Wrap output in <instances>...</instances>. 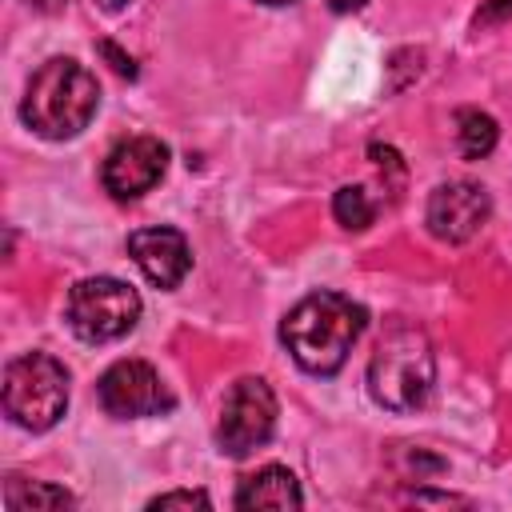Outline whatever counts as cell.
Segmentation results:
<instances>
[{"label":"cell","mask_w":512,"mask_h":512,"mask_svg":"<svg viewBox=\"0 0 512 512\" xmlns=\"http://www.w3.org/2000/svg\"><path fill=\"white\" fill-rule=\"evenodd\" d=\"M364 324H368V312L356 300H348L340 292H312L284 316L280 340L304 372L332 376L344 368Z\"/></svg>","instance_id":"cell-1"},{"label":"cell","mask_w":512,"mask_h":512,"mask_svg":"<svg viewBox=\"0 0 512 512\" xmlns=\"http://www.w3.org/2000/svg\"><path fill=\"white\" fill-rule=\"evenodd\" d=\"M96 108H100L96 76L84 64H76L68 56H56V60L40 64V72L28 80L20 116L44 140H72L88 128Z\"/></svg>","instance_id":"cell-2"},{"label":"cell","mask_w":512,"mask_h":512,"mask_svg":"<svg viewBox=\"0 0 512 512\" xmlns=\"http://www.w3.org/2000/svg\"><path fill=\"white\" fill-rule=\"evenodd\" d=\"M436 356L428 336L416 324H392L372 360H368V392L388 412H412L432 396Z\"/></svg>","instance_id":"cell-3"},{"label":"cell","mask_w":512,"mask_h":512,"mask_svg":"<svg viewBox=\"0 0 512 512\" xmlns=\"http://www.w3.org/2000/svg\"><path fill=\"white\" fill-rule=\"evenodd\" d=\"M68 408V372L48 352L16 356L4 368V412L28 432H48Z\"/></svg>","instance_id":"cell-4"},{"label":"cell","mask_w":512,"mask_h":512,"mask_svg":"<svg viewBox=\"0 0 512 512\" xmlns=\"http://www.w3.org/2000/svg\"><path fill=\"white\" fill-rule=\"evenodd\" d=\"M136 320H140V296L124 280L92 276L68 292V328L84 344L120 340L136 328Z\"/></svg>","instance_id":"cell-5"},{"label":"cell","mask_w":512,"mask_h":512,"mask_svg":"<svg viewBox=\"0 0 512 512\" xmlns=\"http://www.w3.org/2000/svg\"><path fill=\"white\" fill-rule=\"evenodd\" d=\"M272 428H276V396H272L268 380H260V376L236 380L220 404L216 444L228 456H248L260 444H268Z\"/></svg>","instance_id":"cell-6"},{"label":"cell","mask_w":512,"mask_h":512,"mask_svg":"<svg viewBox=\"0 0 512 512\" xmlns=\"http://www.w3.org/2000/svg\"><path fill=\"white\" fill-rule=\"evenodd\" d=\"M100 408L116 420H140V416H160L172 408V392L164 388L160 372L144 360H116L100 384Z\"/></svg>","instance_id":"cell-7"},{"label":"cell","mask_w":512,"mask_h":512,"mask_svg":"<svg viewBox=\"0 0 512 512\" xmlns=\"http://www.w3.org/2000/svg\"><path fill=\"white\" fill-rule=\"evenodd\" d=\"M164 168H168V144H160L156 136H132L104 156L100 180L116 200H136L160 184Z\"/></svg>","instance_id":"cell-8"},{"label":"cell","mask_w":512,"mask_h":512,"mask_svg":"<svg viewBox=\"0 0 512 512\" xmlns=\"http://www.w3.org/2000/svg\"><path fill=\"white\" fill-rule=\"evenodd\" d=\"M492 212V200L472 180H448L428 196V232L448 244L472 240Z\"/></svg>","instance_id":"cell-9"},{"label":"cell","mask_w":512,"mask_h":512,"mask_svg":"<svg viewBox=\"0 0 512 512\" xmlns=\"http://www.w3.org/2000/svg\"><path fill=\"white\" fill-rule=\"evenodd\" d=\"M128 256L136 260V268L156 288H176L192 268L188 240L176 228H140V232H132L128 236Z\"/></svg>","instance_id":"cell-10"},{"label":"cell","mask_w":512,"mask_h":512,"mask_svg":"<svg viewBox=\"0 0 512 512\" xmlns=\"http://www.w3.org/2000/svg\"><path fill=\"white\" fill-rule=\"evenodd\" d=\"M300 504H304V492H300L296 476L280 464L260 468L236 492V508H300Z\"/></svg>","instance_id":"cell-11"},{"label":"cell","mask_w":512,"mask_h":512,"mask_svg":"<svg viewBox=\"0 0 512 512\" xmlns=\"http://www.w3.org/2000/svg\"><path fill=\"white\" fill-rule=\"evenodd\" d=\"M4 504L8 512H56V508H72V492L56 488V484H28L20 476L4 480Z\"/></svg>","instance_id":"cell-12"},{"label":"cell","mask_w":512,"mask_h":512,"mask_svg":"<svg viewBox=\"0 0 512 512\" xmlns=\"http://www.w3.org/2000/svg\"><path fill=\"white\" fill-rule=\"evenodd\" d=\"M456 148L464 160H484L496 148V120L480 108H460L456 112Z\"/></svg>","instance_id":"cell-13"},{"label":"cell","mask_w":512,"mask_h":512,"mask_svg":"<svg viewBox=\"0 0 512 512\" xmlns=\"http://www.w3.org/2000/svg\"><path fill=\"white\" fill-rule=\"evenodd\" d=\"M332 212H336V220H340L348 232H364V228L372 224V216H376V204L368 200V188L344 184V188L332 196Z\"/></svg>","instance_id":"cell-14"},{"label":"cell","mask_w":512,"mask_h":512,"mask_svg":"<svg viewBox=\"0 0 512 512\" xmlns=\"http://www.w3.org/2000/svg\"><path fill=\"white\" fill-rule=\"evenodd\" d=\"M208 504H212L208 492H188V488L164 492V496H152V500H148L152 512H168V508H208Z\"/></svg>","instance_id":"cell-15"},{"label":"cell","mask_w":512,"mask_h":512,"mask_svg":"<svg viewBox=\"0 0 512 512\" xmlns=\"http://www.w3.org/2000/svg\"><path fill=\"white\" fill-rule=\"evenodd\" d=\"M100 52H104V56H112V68H116L120 76H136V64H132V56L116 52V44H100Z\"/></svg>","instance_id":"cell-16"},{"label":"cell","mask_w":512,"mask_h":512,"mask_svg":"<svg viewBox=\"0 0 512 512\" xmlns=\"http://www.w3.org/2000/svg\"><path fill=\"white\" fill-rule=\"evenodd\" d=\"M512 16V0H492L484 12H476V24H492V20H504Z\"/></svg>","instance_id":"cell-17"},{"label":"cell","mask_w":512,"mask_h":512,"mask_svg":"<svg viewBox=\"0 0 512 512\" xmlns=\"http://www.w3.org/2000/svg\"><path fill=\"white\" fill-rule=\"evenodd\" d=\"M368 0H332V12H356V8H364Z\"/></svg>","instance_id":"cell-18"},{"label":"cell","mask_w":512,"mask_h":512,"mask_svg":"<svg viewBox=\"0 0 512 512\" xmlns=\"http://www.w3.org/2000/svg\"><path fill=\"white\" fill-rule=\"evenodd\" d=\"M28 4H32V8H40V12H56L64 0H28Z\"/></svg>","instance_id":"cell-19"},{"label":"cell","mask_w":512,"mask_h":512,"mask_svg":"<svg viewBox=\"0 0 512 512\" xmlns=\"http://www.w3.org/2000/svg\"><path fill=\"white\" fill-rule=\"evenodd\" d=\"M96 4H100L104 12H120V8H128L132 0H96Z\"/></svg>","instance_id":"cell-20"},{"label":"cell","mask_w":512,"mask_h":512,"mask_svg":"<svg viewBox=\"0 0 512 512\" xmlns=\"http://www.w3.org/2000/svg\"><path fill=\"white\" fill-rule=\"evenodd\" d=\"M260 4H272V8H280V4H296V0H260Z\"/></svg>","instance_id":"cell-21"}]
</instances>
